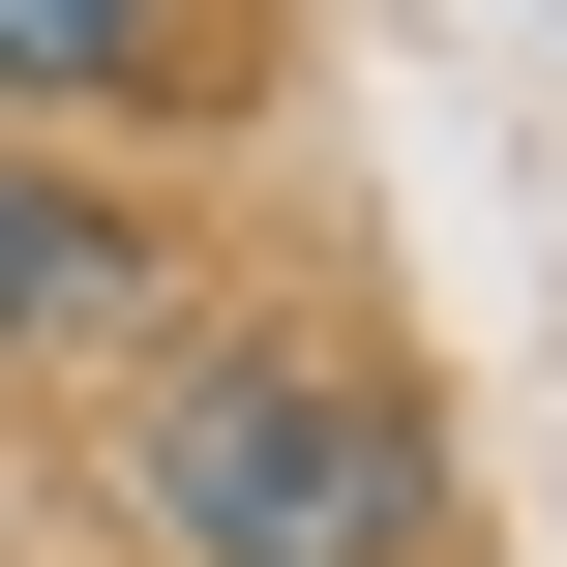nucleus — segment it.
I'll return each instance as SVG.
<instances>
[{
  "instance_id": "f257e3e1",
  "label": "nucleus",
  "mask_w": 567,
  "mask_h": 567,
  "mask_svg": "<svg viewBox=\"0 0 567 567\" xmlns=\"http://www.w3.org/2000/svg\"><path fill=\"white\" fill-rule=\"evenodd\" d=\"M150 508H179V567H389L419 538V419L329 389V359H209L150 419Z\"/></svg>"
},
{
  "instance_id": "f03ea898",
  "label": "nucleus",
  "mask_w": 567,
  "mask_h": 567,
  "mask_svg": "<svg viewBox=\"0 0 567 567\" xmlns=\"http://www.w3.org/2000/svg\"><path fill=\"white\" fill-rule=\"evenodd\" d=\"M90 299H120V239H90L60 179H0V359H30V329H90Z\"/></svg>"
},
{
  "instance_id": "7ed1b4c3",
  "label": "nucleus",
  "mask_w": 567,
  "mask_h": 567,
  "mask_svg": "<svg viewBox=\"0 0 567 567\" xmlns=\"http://www.w3.org/2000/svg\"><path fill=\"white\" fill-rule=\"evenodd\" d=\"M0 60H30V90H90V60H150V0H0Z\"/></svg>"
}]
</instances>
